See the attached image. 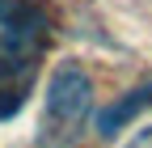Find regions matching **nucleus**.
I'll list each match as a JSON object with an SVG mask.
<instances>
[{"label": "nucleus", "instance_id": "obj_1", "mask_svg": "<svg viewBox=\"0 0 152 148\" xmlns=\"http://www.w3.org/2000/svg\"><path fill=\"white\" fill-rule=\"evenodd\" d=\"M93 110V81L85 76V68L59 64L47 85V102H42V127H38V144L42 148H68L76 131L85 127Z\"/></svg>", "mask_w": 152, "mask_h": 148}, {"label": "nucleus", "instance_id": "obj_2", "mask_svg": "<svg viewBox=\"0 0 152 148\" xmlns=\"http://www.w3.org/2000/svg\"><path fill=\"white\" fill-rule=\"evenodd\" d=\"M47 47V13L34 0H0V85L30 81L34 59Z\"/></svg>", "mask_w": 152, "mask_h": 148}, {"label": "nucleus", "instance_id": "obj_4", "mask_svg": "<svg viewBox=\"0 0 152 148\" xmlns=\"http://www.w3.org/2000/svg\"><path fill=\"white\" fill-rule=\"evenodd\" d=\"M127 148H152V127H144V131H135V140H131Z\"/></svg>", "mask_w": 152, "mask_h": 148}, {"label": "nucleus", "instance_id": "obj_3", "mask_svg": "<svg viewBox=\"0 0 152 148\" xmlns=\"http://www.w3.org/2000/svg\"><path fill=\"white\" fill-rule=\"evenodd\" d=\"M144 110H152V81L140 85V89H131V93H123V97H114L110 106H102V114H97V136H118L131 119L144 114Z\"/></svg>", "mask_w": 152, "mask_h": 148}]
</instances>
